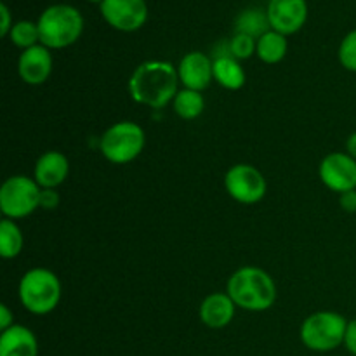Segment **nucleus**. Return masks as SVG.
Returning <instances> with one entry per match:
<instances>
[{"label": "nucleus", "mask_w": 356, "mask_h": 356, "mask_svg": "<svg viewBox=\"0 0 356 356\" xmlns=\"http://www.w3.org/2000/svg\"><path fill=\"white\" fill-rule=\"evenodd\" d=\"M204 108L205 99L198 90L183 89L174 97V111L177 117L184 118V120H193V118L200 117Z\"/></svg>", "instance_id": "obj_20"}, {"label": "nucleus", "mask_w": 356, "mask_h": 356, "mask_svg": "<svg viewBox=\"0 0 356 356\" xmlns=\"http://www.w3.org/2000/svg\"><path fill=\"white\" fill-rule=\"evenodd\" d=\"M228 296L238 308L266 312L277 301V285L264 270L245 266L229 277Z\"/></svg>", "instance_id": "obj_2"}, {"label": "nucleus", "mask_w": 356, "mask_h": 356, "mask_svg": "<svg viewBox=\"0 0 356 356\" xmlns=\"http://www.w3.org/2000/svg\"><path fill=\"white\" fill-rule=\"evenodd\" d=\"M339 61L348 72H356V30H351L341 42Z\"/></svg>", "instance_id": "obj_24"}, {"label": "nucleus", "mask_w": 356, "mask_h": 356, "mask_svg": "<svg viewBox=\"0 0 356 356\" xmlns=\"http://www.w3.org/2000/svg\"><path fill=\"white\" fill-rule=\"evenodd\" d=\"M348 322L334 312H318L309 315L301 325V341L308 350L332 351L344 343Z\"/></svg>", "instance_id": "obj_5"}, {"label": "nucleus", "mask_w": 356, "mask_h": 356, "mask_svg": "<svg viewBox=\"0 0 356 356\" xmlns=\"http://www.w3.org/2000/svg\"><path fill=\"white\" fill-rule=\"evenodd\" d=\"M99 10L103 19L118 31H136L148 19L145 0H103Z\"/></svg>", "instance_id": "obj_9"}, {"label": "nucleus", "mask_w": 356, "mask_h": 356, "mask_svg": "<svg viewBox=\"0 0 356 356\" xmlns=\"http://www.w3.org/2000/svg\"><path fill=\"white\" fill-rule=\"evenodd\" d=\"M343 344L351 355L356 356V320L348 322V329H346V334H344Z\"/></svg>", "instance_id": "obj_25"}, {"label": "nucleus", "mask_w": 356, "mask_h": 356, "mask_svg": "<svg viewBox=\"0 0 356 356\" xmlns=\"http://www.w3.org/2000/svg\"><path fill=\"white\" fill-rule=\"evenodd\" d=\"M271 30L282 35H294L308 19L306 0H270L266 7Z\"/></svg>", "instance_id": "obj_11"}, {"label": "nucleus", "mask_w": 356, "mask_h": 356, "mask_svg": "<svg viewBox=\"0 0 356 356\" xmlns=\"http://www.w3.org/2000/svg\"><path fill=\"white\" fill-rule=\"evenodd\" d=\"M346 152H348V155L353 156V159L356 160V132H353V134H351L350 138H348Z\"/></svg>", "instance_id": "obj_30"}, {"label": "nucleus", "mask_w": 356, "mask_h": 356, "mask_svg": "<svg viewBox=\"0 0 356 356\" xmlns=\"http://www.w3.org/2000/svg\"><path fill=\"white\" fill-rule=\"evenodd\" d=\"M70 174V162L61 152H47L37 160L35 181L42 190H54L65 183Z\"/></svg>", "instance_id": "obj_14"}, {"label": "nucleus", "mask_w": 356, "mask_h": 356, "mask_svg": "<svg viewBox=\"0 0 356 356\" xmlns=\"http://www.w3.org/2000/svg\"><path fill=\"white\" fill-rule=\"evenodd\" d=\"M177 73L184 89L202 92L214 79V61H211V58L200 51L188 52L179 61Z\"/></svg>", "instance_id": "obj_12"}, {"label": "nucleus", "mask_w": 356, "mask_h": 356, "mask_svg": "<svg viewBox=\"0 0 356 356\" xmlns=\"http://www.w3.org/2000/svg\"><path fill=\"white\" fill-rule=\"evenodd\" d=\"M236 33L249 35L252 38H261L266 31L271 30L268 14L261 9H247L236 17L235 21Z\"/></svg>", "instance_id": "obj_19"}, {"label": "nucleus", "mask_w": 356, "mask_h": 356, "mask_svg": "<svg viewBox=\"0 0 356 356\" xmlns=\"http://www.w3.org/2000/svg\"><path fill=\"white\" fill-rule=\"evenodd\" d=\"M38 343L28 327L14 323L0 336V356H37Z\"/></svg>", "instance_id": "obj_16"}, {"label": "nucleus", "mask_w": 356, "mask_h": 356, "mask_svg": "<svg viewBox=\"0 0 356 356\" xmlns=\"http://www.w3.org/2000/svg\"><path fill=\"white\" fill-rule=\"evenodd\" d=\"M341 207L346 212H356V190L341 195Z\"/></svg>", "instance_id": "obj_29"}, {"label": "nucleus", "mask_w": 356, "mask_h": 356, "mask_svg": "<svg viewBox=\"0 0 356 356\" xmlns=\"http://www.w3.org/2000/svg\"><path fill=\"white\" fill-rule=\"evenodd\" d=\"M9 38L16 47L23 49V51L33 47V45H38V42H40L38 24L33 23V21H17V23H14L13 30H10Z\"/></svg>", "instance_id": "obj_22"}, {"label": "nucleus", "mask_w": 356, "mask_h": 356, "mask_svg": "<svg viewBox=\"0 0 356 356\" xmlns=\"http://www.w3.org/2000/svg\"><path fill=\"white\" fill-rule=\"evenodd\" d=\"M236 305L228 294H216L207 296L200 306V320L209 327V329H222L228 325L235 316Z\"/></svg>", "instance_id": "obj_15"}, {"label": "nucleus", "mask_w": 356, "mask_h": 356, "mask_svg": "<svg viewBox=\"0 0 356 356\" xmlns=\"http://www.w3.org/2000/svg\"><path fill=\"white\" fill-rule=\"evenodd\" d=\"M17 72L28 86H40L52 72V56L45 45L38 44L21 52Z\"/></svg>", "instance_id": "obj_13"}, {"label": "nucleus", "mask_w": 356, "mask_h": 356, "mask_svg": "<svg viewBox=\"0 0 356 356\" xmlns=\"http://www.w3.org/2000/svg\"><path fill=\"white\" fill-rule=\"evenodd\" d=\"M14 325V315L7 305H0V330H7Z\"/></svg>", "instance_id": "obj_28"}, {"label": "nucleus", "mask_w": 356, "mask_h": 356, "mask_svg": "<svg viewBox=\"0 0 356 356\" xmlns=\"http://www.w3.org/2000/svg\"><path fill=\"white\" fill-rule=\"evenodd\" d=\"M0 17H2V23H0V35H2V37H9L14 23L6 3H0Z\"/></svg>", "instance_id": "obj_26"}, {"label": "nucleus", "mask_w": 356, "mask_h": 356, "mask_svg": "<svg viewBox=\"0 0 356 356\" xmlns=\"http://www.w3.org/2000/svg\"><path fill=\"white\" fill-rule=\"evenodd\" d=\"M179 82L177 68L170 63L146 61L132 73L129 80V92L136 103L160 110L177 96Z\"/></svg>", "instance_id": "obj_1"}, {"label": "nucleus", "mask_w": 356, "mask_h": 356, "mask_svg": "<svg viewBox=\"0 0 356 356\" xmlns=\"http://www.w3.org/2000/svg\"><path fill=\"white\" fill-rule=\"evenodd\" d=\"M23 249V233L13 219H3L0 222V256L3 259H13Z\"/></svg>", "instance_id": "obj_21"}, {"label": "nucleus", "mask_w": 356, "mask_h": 356, "mask_svg": "<svg viewBox=\"0 0 356 356\" xmlns=\"http://www.w3.org/2000/svg\"><path fill=\"white\" fill-rule=\"evenodd\" d=\"M257 40L243 33H235L229 40V56L235 59H247L256 52Z\"/></svg>", "instance_id": "obj_23"}, {"label": "nucleus", "mask_w": 356, "mask_h": 356, "mask_svg": "<svg viewBox=\"0 0 356 356\" xmlns=\"http://www.w3.org/2000/svg\"><path fill=\"white\" fill-rule=\"evenodd\" d=\"M99 148L108 162L117 165L129 163L145 148V131L134 122H118L101 136Z\"/></svg>", "instance_id": "obj_6"}, {"label": "nucleus", "mask_w": 356, "mask_h": 356, "mask_svg": "<svg viewBox=\"0 0 356 356\" xmlns=\"http://www.w3.org/2000/svg\"><path fill=\"white\" fill-rule=\"evenodd\" d=\"M40 44L47 49H65L75 44L83 31V16L68 3L49 6L37 21Z\"/></svg>", "instance_id": "obj_3"}, {"label": "nucleus", "mask_w": 356, "mask_h": 356, "mask_svg": "<svg viewBox=\"0 0 356 356\" xmlns=\"http://www.w3.org/2000/svg\"><path fill=\"white\" fill-rule=\"evenodd\" d=\"M287 37L278 31L270 30L263 35L261 38H257V47L256 54L257 58L263 63L268 65H275V63H280L282 59L287 54Z\"/></svg>", "instance_id": "obj_18"}, {"label": "nucleus", "mask_w": 356, "mask_h": 356, "mask_svg": "<svg viewBox=\"0 0 356 356\" xmlns=\"http://www.w3.org/2000/svg\"><path fill=\"white\" fill-rule=\"evenodd\" d=\"M214 80L225 89L238 90L245 83V72L233 56H219L214 61Z\"/></svg>", "instance_id": "obj_17"}, {"label": "nucleus", "mask_w": 356, "mask_h": 356, "mask_svg": "<svg viewBox=\"0 0 356 356\" xmlns=\"http://www.w3.org/2000/svg\"><path fill=\"white\" fill-rule=\"evenodd\" d=\"M42 188L28 176H13L0 188V211L7 219H23L40 207Z\"/></svg>", "instance_id": "obj_7"}, {"label": "nucleus", "mask_w": 356, "mask_h": 356, "mask_svg": "<svg viewBox=\"0 0 356 356\" xmlns=\"http://www.w3.org/2000/svg\"><path fill=\"white\" fill-rule=\"evenodd\" d=\"M320 179L336 193L356 190V160L348 153H330L320 163Z\"/></svg>", "instance_id": "obj_10"}, {"label": "nucleus", "mask_w": 356, "mask_h": 356, "mask_svg": "<svg viewBox=\"0 0 356 356\" xmlns=\"http://www.w3.org/2000/svg\"><path fill=\"white\" fill-rule=\"evenodd\" d=\"M89 2H94V3H101L103 0H89Z\"/></svg>", "instance_id": "obj_31"}, {"label": "nucleus", "mask_w": 356, "mask_h": 356, "mask_svg": "<svg viewBox=\"0 0 356 356\" xmlns=\"http://www.w3.org/2000/svg\"><path fill=\"white\" fill-rule=\"evenodd\" d=\"M59 204V197L56 191L52 190H42V200H40V207L44 209H54L58 207Z\"/></svg>", "instance_id": "obj_27"}, {"label": "nucleus", "mask_w": 356, "mask_h": 356, "mask_svg": "<svg viewBox=\"0 0 356 356\" xmlns=\"http://www.w3.org/2000/svg\"><path fill=\"white\" fill-rule=\"evenodd\" d=\"M226 191L240 204H257L266 195V179L256 167L249 163L233 165L225 176Z\"/></svg>", "instance_id": "obj_8"}, {"label": "nucleus", "mask_w": 356, "mask_h": 356, "mask_svg": "<svg viewBox=\"0 0 356 356\" xmlns=\"http://www.w3.org/2000/svg\"><path fill=\"white\" fill-rule=\"evenodd\" d=\"M61 299V282L45 268L26 271L19 282V301L33 315H47Z\"/></svg>", "instance_id": "obj_4"}]
</instances>
